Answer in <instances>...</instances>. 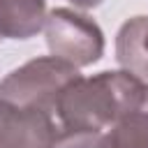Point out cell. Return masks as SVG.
Masks as SVG:
<instances>
[{"label":"cell","mask_w":148,"mask_h":148,"mask_svg":"<svg viewBox=\"0 0 148 148\" xmlns=\"http://www.w3.org/2000/svg\"><path fill=\"white\" fill-rule=\"evenodd\" d=\"M143 86V81L127 72H99L90 79L79 76L60 95L56 116L65 130L102 132L139 99Z\"/></svg>","instance_id":"cell-1"},{"label":"cell","mask_w":148,"mask_h":148,"mask_svg":"<svg viewBox=\"0 0 148 148\" xmlns=\"http://www.w3.org/2000/svg\"><path fill=\"white\" fill-rule=\"evenodd\" d=\"M79 76V69L60 58H35L0 81V99L53 116L60 95Z\"/></svg>","instance_id":"cell-2"},{"label":"cell","mask_w":148,"mask_h":148,"mask_svg":"<svg viewBox=\"0 0 148 148\" xmlns=\"http://www.w3.org/2000/svg\"><path fill=\"white\" fill-rule=\"evenodd\" d=\"M44 35L51 56L74 67L92 65L104 53V35L99 25L86 14L67 7H58L46 14Z\"/></svg>","instance_id":"cell-3"},{"label":"cell","mask_w":148,"mask_h":148,"mask_svg":"<svg viewBox=\"0 0 148 148\" xmlns=\"http://www.w3.org/2000/svg\"><path fill=\"white\" fill-rule=\"evenodd\" d=\"M56 136L49 113L0 99V148H51Z\"/></svg>","instance_id":"cell-4"},{"label":"cell","mask_w":148,"mask_h":148,"mask_svg":"<svg viewBox=\"0 0 148 148\" xmlns=\"http://www.w3.org/2000/svg\"><path fill=\"white\" fill-rule=\"evenodd\" d=\"M116 58L127 74L148 83V16L123 23L116 37Z\"/></svg>","instance_id":"cell-5"},{"label":"cell","mask_w":148,"mask_h":148,"mask_svg":"<svg viewBox=\"0 0 148 148\" xmlns=\"http://www.w3.org/2000/svg\"><path fill=\"white\" fill-rule=\"evenodd\" d=\"M102 148H148V83L139 99L102 134Z\"/></svg>","instance_id":"cell-6"},{"label":"cell","mask_w":148,"mask_h":148,"mask_svg":"<svg viewBox=\"0 0 148 148\" xmlns=\"http://www.w3.org/2000/svg\"><path fill=\"white\" fill-rule=\"evenodd\" d=\"M46 0H0V39H28L44 28Z\"/></svg>","instance_id":"cell-7"},{"label":"cell","mask_w":148,"mask_h":148,"mask_svg":"<svg viewBox=\"0 0 148 148\" xmlns=\"http://www.w3.org/2000/svg\"><path fill=\"white\" fill-rule=\"evenodd\" d=\"M51 148H102V132H58Z\"/></svg>","instance_id":"cell-8"},{"label":"cell","mask_w":148,"mask_h":148,"mask_svg":"<svg viewBox=\"0 0 148 148\" xmlns=\"http://www.w3.org/2000/svg\"><path fill=\"white\" fill-rule=\"evenodd\" d=\"M69 2H74L76 7H83V9H90V7H97L102 0H69Z\"/></svg>","instance_id":"cell-9"}]
</instances>
